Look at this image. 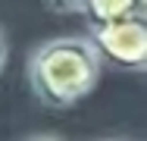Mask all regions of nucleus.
<instances>
[{"label": "nucleus", "instance_id": "obj_1", "mask_svg": "<svg viewBox=\"0 0 147 141\" xmlns=\"http://www.w3.org/2000/svg\"><path fill=\"white\" fill-rule=\"evenodd\" d=\"M103 60L88 35H66L44 41L28 60L34 97L50 110H69L88 97L100 79Z\"/></svg>", "mask_w": 147, "mask_h": 141}, {"label": "nucleus", "instance_id": "obj_2", "mask_svg": "<svg viewBox=\"0 0 147 141\" xmlns=\"http://www.w3.org/2000/svg\"><path fill=\"white\" fill-rule=\"evenodd\" d=\"M97 47L103 63L125 72H144L147 69V9L141 6L135 16L122 19L97 35H88Z\"/></svg>", "mask_w": 147, "mask_h": 141}, {"label": "nucleus", "instance_id": "obj_3", "mask_svg": "<svg viewBox=\"0 0 147 141\" xmlns=\"http://www.w3.org/2000/svg\"><path fill=\"white\" fill-rule=\"evenodd\" d=\"M144 3H135V0H82V13H85V22H88V35H97L110 25H119L122 19L135 16Z\"/></svg>", "mask_w": 147, "mask_h": 141}, {"label": "nucleus", "instance_id": "obj_4", "mask_svg": "<svg viewBox=\"0 0 147 141\" xmlns=\"http://www.w3.org/2000/svg\"><path fill=\"white\" fill-rule=\"evenodd\" d=\"M6 54H9V47H6V38L0 35V69H3V63H6Z\"/></svg>", "mask_w": 147, "mask_h": 141}, {"label": "nucleus", "instance_id": "obj_5", "mask_svg": "<svg viewBox=\"0 0 147 141\" xmlns=\"http://www.w3.org/2000/svg\"><path fill=\"white\" fill-rule=\"evenodd\" d=\"M31 141H59V138H50V135H38V138H31Z\"/></svg>", "mask_w": 147, "mask_h": 141}, {"label": "nucleus", "instance_id": "obj_6", "mask_svg": "<svg viewBox=\"0 0 147 141\" xmlns=\"http://www.w3.org/2000/svg\"><path fill=\"white\" fill-rule=\"evenodd\" d=\"M144 9H147V3H144Z\"/></svg>", "mask_w": 147, "mask_h": 141}]
</instances>
